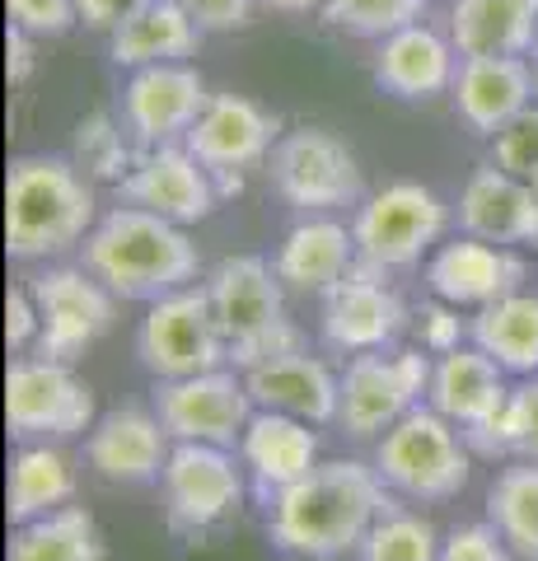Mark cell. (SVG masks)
I'll list each match as a JSON object with an SVG mask.
<instances>
[{
	"label": "cell",
	"mask_w": 538,
	"mask_h": 561,
	"mask_svg": "<svg viewBox=\"0 0 538 561\" xmlns=\"http://www.w3.org/2000/svg\"><path fill=\"white\" fill-rule=\"evenodd\" d=\"M393 511L385 478L356 459L319 463L267 496V538L276 552L305 561H333L366 542V534Z\"/></svg>",
	"instance_id": "1"
},
{
	"label": "cell",
	"mask_w": 538,
	"mask_h": 561,
	"mask_svg": "<svg viewBox=\"0 0 538 561\" xmlns=\"http://www.w3.org/2000/svg\"><path fill=\"white\" fill-rule=\"evenodd\" d=\"M197 243L183 234V225L146 206H117L84 234V272H94L117 300L154 305L197 280Z\"/></svg>",
	"instance_id": "2"
},
{
	"label": "cell",
	"mask_w": 538,
	"mask_h": 561,
	"mask_svg": "<svg viewBox=\"0 0 538 561\" xmlns=\"http://www.w3.org/2000/svg\"><path fill=\"white\" fill-rule=\"evenodd\" d=\"M94 225V187L76 160L24 154L5 179V249L20 262L66 253Z\"/></svg>",
	"instance_id": "3"
},
{
	"label": "cell",
	"mask_w": 538,
	"mask_h": 561,
	"mask_svg": "<svg viewBox=\"0 0 538 561\" xmlns=\"http://www.w3.org/2000/svg\"><path fill=\"white\" fill-rule=\"evenodd\" d=\"M276 280L282 276H276L272 262L253 257V253L216 262L211 280H206L225 351H230V360L244 365V370L300 351V332L286 323V305H282V286H276Z\"/></svg>",
	"instance_id": "4"
},
{
	"label": "cell",
	"mask_w": 538,
	"mask_h": 561,
	"mask_svg": "<svg viewBox=\"0 0 538 561\" xmlns=\"http://www.w3.org/2000/svg\"><path fill=\"white\" fill-rule=\"evenodd\" d=\"M375 472L416 501H449L468 486V449L436 408H412L375 449Z\"/></svg>",
	"instance_id": "5"
},
{
	"label": "cell",
	"mask_w": 538,
	"mask_h": 561,
	"mask_svg": "<svg viewBox=\"0 0 538 561\" xmlns=\"http://www.w3.org/2000/svg\"><path fill=\"white\" fill-rule=\"evenodd\" d=\"M136 356L154 379H193L206 370H220L230 360L211 309V290H173L164 300H154L150 313L136 332Z\"/></svg>",
	"instance_id": "6"
},
{
	"label": "cell",
	"mask_w": 538,
	"mask_h": 561,
	"mask_svg": "<svg viewBox=\"0 0 538 561\" xmlns=\"http://www.w3.org/2000/svg\"><path fill=\"white\" fill-rule=\"evenodd\" d=\"M449 210L431 187L422 183H389L385 192L360 202L352 234H356V257L366 267H412L422 253L445 234Z\"/></svg>",
	"instance_id": "7"
},
{
	"label": "cell",
	"mask_w": 538,
	"mask_h": 561,
	"mask_svg": "<svg viewBox=\"0 0 538 561\" xmlns=\"http://www.w3.org/2000/svg\"><path fill=\"white\" fill-rule=\"evenodd\" d=\"M267 160H272L267 169L272 187L295 210H337L366 197V179H360L356 154L346 150V140H337L323 127L286 131Z\"/></svg>",
	"instance_id": "8"
},
{
	"label": "cell",
	"mask_w": 538,
	"mask_h": 561,
	"mask_svg": "<svg viewBox=\"0 0 538 561\" xmlns=\"http://www.w3.org/2000/svg\"><path fill=\"white\" fill-rule=\"evenodd\" d=\"M5 421L14 440H71L94 426V389L66 360H14L5 375Z\"/></svg>",
	"instance_id": "9"
},
{
	"label": "cell",
	"mask_w": 538,
	"mask_h": 561,
	"mask_svg": "<svg viewBox=\"0 0 538 561\" xmlns=\"http://www.w3.org/2000/svg\"><path fill=\"white\" fill-rule=\"evenodd\" d=\"M426 389H431V360L422 351H393V356L360 351L342 375L337 426L356 435V440H370V435L389 431L393 421H403Z\"/></svg>",
	"instance_id": "10"
},
{
	"label": "cell",
	"mask_w": 538,
	"mask_h": 561,
	"mask_svg": "<svg viewBox=\"0 0 538 561\" xmlns=\"http://www.w3.org/2000/svg\"><path fill=\"white\" fill-rule=\"evenodd\" d=\"M28 290L43 313L38 356L47 360H76L84 346H94L117 323V295L94 272L51 267L43 276H33Z\"/></svg>",
	"instance_id": "11"
},
{
	"label": "cell",
	"mask_w": 538,
	"mask_h": 561,
	"mask_svg": "<svg viewBox=\"0 0 538 561\" xmlns=\"http://www.w3.org/2000/svg\"><path fill=\"white\" fill-rule=\"evenodd\" d=\"M154 416L164 421L173 440H202V445H234L244 440V426L253 421L249 383L230 370H206L193 379H160L154 383Z\"/></svg>",
	"instance_id": "12"
},
{
	"label": "cell",
	"mask_w": 538,
	"mask_h": 561,
	"mask_svg": "<svg viewBox=\"0 0 538 561\" xmlns=\"http://www.w3.org/2000/svg\"><path fill=\"white\" fill-rule=\"evenodd\" d=\"M164 515L169 529L183 538H202L211 534L244 496L234 463L225 459L220 445H202V440H179V449L164 463Z\"/></svg>",
	"instance_id": "13"
},
{
	"label": "cell",
	"mask_w": 538,
	"mask_h": 561,
	"mask_svg": "<svg viewBox=\"0 0 538 561\" xmlns=\"http://www.w3.org/2000/svg\"><path fill=\"white\" fill-rule=\"evenodd\" d=\"M117 187H123L131 206H146L173 225H197L220 202L216 173L187 146H173V140L169 146H146V154H136L131 173Z\"/></svg>",
	"instance_id": "14"
},
{
	"label": "cell",
	"mask_w": 538,
	"mask_h": 561,
	"mask_svg": "<svg viewBox=\"0 0 538 561\" xmlns=\"http://www.w3.org/2000/svg\"><path fill=\"white\" fill-rule=\"evenodd\" d=\"M206 80L202 70L187 61H160V66H141L123 90V117L136 131V140L146 146H169L193 131V122L206 113Z\"/></svg>",
	"instance_id": "15"
},
{
	"label": "cell",
	"mask_w": 538,
	"mask_h": 561,
	"mask_svg": "<svg viewBox=\"0 0 538 561\" xmlns=\"http://www.w3.org/2000/svg\"><path fill=\"white\" fill-rule=\"evenodd\" d=\"M408 328V305L379 280V267H352L323 290V342L337 351H379Z\"/></svg>",
	"instance_id": "16"
},
{
	"label": "cell",
	"mask_w": 538,
	"mask_h": 561,
	"mask_svg": "<svg viewBox=\"0 0 538 561\" xmlns=\"http://www.w3.org/2000/svg\"><path fill=\"white\" fill-rule=\"evenodd\" d=\"M276 122L267 108H257L244 94H211L206 113L193 122V131L183 136V146L197 154V160L225 179V173H244L249 164L267 160L276 150Z\"/></svg>",
	"instance_id": "17"
},
{
	"label": "cell",
	"mask_w": 538,
	"mask_h": 561,
	"mask_svg": "<svg viewBox=\"0 0 538 561\" xmlns=\"http://www.w3.org/2000/svg\"><path fill=\"white\" fill-rule=\"evenodd\" d=\"M459 47L449 33H436L431 24H408L379 38L375 51V84L393 99H436L445 90H455L459 76Z\"/></svg>",
	"instance_id": "18"
},
{
	"label": "cell",
	"mask_w": 538,
	"mask_h": 561,
	"mask_svg": "<svg viewBox=\"0 0 538 561\" xmlns=\"http://www.w3.org/2000/svg\"><path fill=\"white\" fill-rule=\"evenodd\" d=\"M431 290L449 305H473V309H488L496 300L519 290L525 280V262H519L511 249H492L488 239H455L431 257L426 267Z\"/></svg>",
	"instance_id": "19"
},
{
	"label": "cell",
	"mask_w": 538,
	"mask_h": 561,
	"mask_svg": "<svg viewBox=\"0 0 538 561\" xmlns=\"http://www.w3.org/2000/svg\"><path fill=\"white\" fill-rule=\"evenodd\" d=\"M534 103V66L525 57H463L455 108L478 136H496Z\"/></svg>",
	"instance_id": "20"
},
{
	"label": "cell",
	"mask_w": 538,
	"mask_h": 561,
	"mask_svg": "<svg viewBox=\"0 0 538 561\" xmlns=\"http://www.w3.org/2000/svg\"><path fill=\"white\" fill-rule=\"evenodd\" d=\"M459 225H463V234L488 239V243H534L538 249L534 183L515 179V173L496 169V164H482L473 179L463 183Z\"/></svg>",
	"instance_id": "21"
},
{
	"label": "cell",
	"mask_w": 538,
	"mask_h": 561,
	"mask_svg": "<svg viewBox=\"0 0 538 561\" xmlns=\"http://www.w3.org/2000/svg\"><path fill=\"white\" fill-rule=\"evenodd\" d=\"M164 421L136 408H117L90 426V440H84V459L99 478L108 482H154L164 478L169 463V445H164Z\"/></svg>",
	"instance_id": "22"
},
{
	"label": "cell",
	"mask_w": 538,
	"mask_h": 561,
	"mask_svg": "<svg viewBox=\"0 0 538 561\" xmlns=\"http://www.w3.org/2000/svg\"><path fill=\"white\" fill-rule=\"evenodd\" d=\"M249 398L257 412H286L300 421H337V402H342V379H333L323 360L305 356H276L244 370Z\"/></svg>",
	"instance_id": "23"
},
{
	"label": "cell",
	"mask_w": 538,
	"mask_h": 561,
	"mask_svg": "<svg viewBox=\"0 0 538 561\" xmlns=\"http://www.w3.org/2000/svg\"><path fill=\"white\" fill-rule=\"evenodd\" d=\"M431 408H436L440 416L459 421V426L478 431L488 426V421L501 416V408H506V383H501V365L488 356L482 346L473 351H445L440 365L431 370Z\"/></svg>",
	"instance_id": "24"
},
{
	"label": "cell",
	"mask_w": 538,
	"mask_h": 561,
	"mask_svg": "<svg viewBox=\"0 0 538 561\" xmlns=\"http://www.w3.org/2000/svg\"><path fill=\"white\" fill-rule=\"evenodd\" d=\"M449 38L459 57H525L538 38V0H455Z\"/></svg>",
	"instance_id": "25"
},
{
	"label": "cell",
	"mask_w": 538,
	"mask_h": 561,
	"mask_svg": "<svg viewBox=\"0 0 538 561\" xmlns=\"http://www.w3.org/2000/svg\"><path fill=\"white\" fill-rule=\"evenodd\" d=\"M239 449H244V463L253 468L263 496H272V491H282L290 482H300L305 472L319 468L314 463V454H319L314 431H309L300 416H286V412H257L244 426Z\"/></svg>",
	"instance_id": "26"
},
{
	"label": "cell",
	"mask_w": 538,
	"mask_h": 561,
	"mask_svg": "<svg viewBox=\"0 0 538 561\" xmlns=\"http://www.w3.org/2000/svg\"><path fill=\"white\" fill-rule=\"evenodd\" d=\"M202 43V24L187 14L179 0H150V5L127 20L117 33H108L113 66H160V61H187Z\"/></svg>",
	"instance_id": "27"
},
{
	"label": "cell",
	"mask_w": 538,
	"mask_h": 561,
	"mask_svg": "<svg viewBox=\"0 0 538 561\" xmlns=\"http://www.w3.org/2000/svg\"><path fill=\"white\" fill-rule=\"evenodd\" d=\"M356 257V234L337 220H305L286 234V243L276 249V276L295 290H328L352 272Z\"/></svg>",
	"instance_id": "28"
},
{
	"label": "cell",
	"mask_w": 538,
	"mask_h": 561,
	"mask_svg": "<svg viewBox=\"0 0 538 561\" xmlns=\"http://www.w3.org/2000/svg\"><path fill=\"white\" fill-rule=\"evenodd\" d=\"M473 346L511 375H534L538 370V295L515 290L506 300L488 305L473 319Z\"/></svg>",
	"instance_id": "29"
},
{
	"label": "cell",
	"mask_w": 538,
	"mask_h": 561,
	"mask_svg": "<svg viewBox=\"0 0 538 561\" xmlns=\"http://www.w3.org/2000/svg\"><path fill=\"white\" fill-rule=\"evenodd\" d=\"M10 561H103L99 524L84 505L38 515L10 538Z\"/></svg>",
	"instance_id": "30"
},
{
	"label": "cell",
	"mask_w": 538,
	"mask_h": 561,
	"mask_svg": "<svg viewBox=\"0 0 538 561\" xmlns=\"http://www.w3.org/2000/svg\"><path fill=\"white\" fill-rule=\"evenodd\" d=\"M76 496V472L66 454L47 445H24L10 459V524H28L38 515H51V505Z\"/></svg>",
	"instance_id": "31"
},
{
	"label": "cell",
	"mask_w": 538,
	"mask_h": 561,
	"mask_svg": "<svg viewBox=\"0 0 538 561\" xmlns=\"http://www.w3.org/2000/svg\"><path fill=\"white\" fill-rule=\"evenodd\" d=\"M488 515L519 557L538 561V463L501 472L488 491Z\"/></svg>",
	"instance_id": "32"
},
{
	"label": "cell",
	"mask_w": 538,
	"mask_h": 561,
	"mask_svg": "<svg viewBox=\"0 0 538 561\" xmlns=\"http://www.w3.org/2000/svg\"><path fill=\"white\" fill-rule=\"evenodd\" d=\"M468 445L478 454H492V459L496 454H525V459L538 463V375L506 398L496 421L468 431Z\"/></svg>",
	"instance_id": "33"
},
{
	"label": "cell",
	"mask_w": 538,
	"mask_h": 561,
	"mask_svg": "<svg viewBox=\"0 0 538 561\" xmlns=\"http://www.w3.org/2000/svg\"><path fill=\"white\" fill-rule=\"evenodd\" d=\"M431 0H328L323 20L337 33H352V38H389V33L422 24Z\"/></svg>",
	"instance_id": "34"
},
{
	"label": "cell",
	"mask_w": 538,
	"mask_h": 561,
	"mask_svg": "<svg viewBox=\"0 0 538 561\" xmlns=\"http://www.w3.org/2000/svg\"><path fill=\"white\" fill-rule=\"evenodd\" d=\"M360 561H440V542L422 515L389 511L360 542Z\"/></svg>",
	"instance_id": "35"
},
{
	"label": "cell",
	"mask_w": 538,
	"mask_h": 561,
	"mask_svg": "<svg viewBox=\"0 0 538 561\" xmlns=\"http://www.w3.org/2000/svg\"><path fill=\"white\" fill-rule=\"evenodd\" d=\"M76 164L90 169L94 179H108V183H123L131 173L136 154L127 150V140H123V131H117V122L108 113L80 117V127H76Z\"/></svg>",
	"instance_id": "36"
},
{
	"label": "cell",
	"mask_w": 538,
	"mask_h": 561,
	"mask_svg": "<svg viewBox=\"0 0 538 561\" xmlns=\"http://www.w3.org/2000/svg\"><path fill=\"white\" fill-rule=\"evenodd\" d=\"M492 164L525 183H538V103H529L515 122H506L492 136Z\"/></svg>",
	"instance_id": "37"
},
{
	"label": "cell",
	"mask_w": 538,
	"mask_h": 561,
	"mask_svg": "<svg viewBox=\"0 0 538 561\" xmlns=\"http://www.w3.org/2000/svg\"><path fill=\"white\" fill-rule=\"evenodd\" d=\"M10 24H20L33 38H61L80 24V5L76 0H5Z\"/></svg>",
	"instance_id": "38"
},
{
	"label": "cell",
	"mask_w": 538,
	"mask_h": 561,
	"mask_svg": "<svg viewBox=\"0 0 538 561\" xmlns=\"http://www.w3.org/2000/svg\"><path fill=\"white\" fill-rule=\"evenodd\" d=\"M440 561H511L496 524H463L440 542Z\"/></svg>",
	"instance_id": "39"
},
{
	"label": "cell",
	"mask_w": 538,
	"mask_h": 561,
	"mask_svg": "<svg viewBox=\"0 0 538 561\" xmlns=\"http://www.w3.org/2000/svg\"><path fill=\"white\" fill-rule=\"evenodd\" d=\"M179 5L202 24V33H234L253 14V0H179Z\"/></svg>",
	"instance_id": "40"
},
{
	"label": "cell",
	"mask_w": 538,
	"mask_h": 561,
	"mask_svg": "<svg viewBox=\"0 0 538 561\" xmlns=\"http://www.w3.org/2000/svg\"><path fill=\"white\" fill-rule=\"evenodd\" d=\"M416 332H422V346L426 351H455L459 337H463V323H459L455 309L422 305V313H416Z\"/></svg>",
	"instance_id": "41"
},
{
	"label": "cell",
	"mask_w": 538,
	"mask_h": 561,
	"mask_svg": "<svg viewBox=\"0 0 538 561\" xmlns=\"http://www.w3.org/2000/svg\"><path fill=\"white\" fill-rule=\"evenodd\" d=\"M80 5V24L94 33H117L127 20H136L150 0H76Z\"/></svg>",
	"instance_id": "42"
},
{
	"label": "cell",
	"mask_w": 538,
	"mask_h": 561,
	"mask_svg": "<svg viewBox=\"0 0 538 561\" xmlns=\"http://www.w3.org/2000/svg\"><path fill=\"white\" fill-rule=\"evenodd\" d=\"M38 328H43V313H38L33 290H10V300H5V337H10V346L38 342Z\"/></svg>",
	"instance_id": "43"
},
{
	"label": "cell",
	"mask_w": 538,
	"mask_h": 561,
	"mask_svg": "<svg viewBox=\"0 0 538 561\" xmlns=\"http://www.w3.org/2000/svg\"><path fill=\"white\" fill-rule=\"evenodd\" d=\"M5 76L10 84H28L33 76V33H24L20 24H10L5 33Z\"/></svg>",
	"instance_id": "44"
},
{
	"label": "cell",
	"mask_w": 538,
	"mask_h": 561,
	"mask_svg": "<svg viewBox=\"0 0 538 561\" xmlns=\"http://www.w3.org/2000/svg\"><path fill=\"white\" fill-rule=\"evenodd\" d=\"M263 5L282 10V14H309V10H323L328 0H263Z\"/></svg>",
	"instance_id": "45"
},
{
	"label": "cell",
	"mask_w": 538,
	"mask_h": 561,
	"mask_svg": "<svg viewBox=\"0 0 538 561\" xmlns=\"http://www.w3.org/2000/svg\"><path fill=\"white\" fill-rule=\"evenodd\" d=\"M534 99H538V66H534Z\"/></svg>",
	"instance_id": "46"
},
{
	"label": "cell",
	"mask_w": 538,
	"mask_h": 561,
	"mask_svg": "<svg viewBox=\"0 0 538 561\" xmlns=\"http://www.w3.org/2000/svg\"><path fill=\"white\" fill-rule=\"evenodd\" d=\"M534 202H538V183H534Z\"/></svg>",
	"instance_id": "47"
},
{
	"label": "cell",
	"mask_w": 538,
	"mask_h": 561,
	"mask_svg": "<svg viewBox=\"0 0 538 561\" xmlns=\"http://www.w3.org/2000/svg\"><path fill=\"white\" fill-rule=\"evenodd\" d=\"M534 57H538V38H534Z\"/></svg>",
	"instance_id": "48"
}]
</instances>
